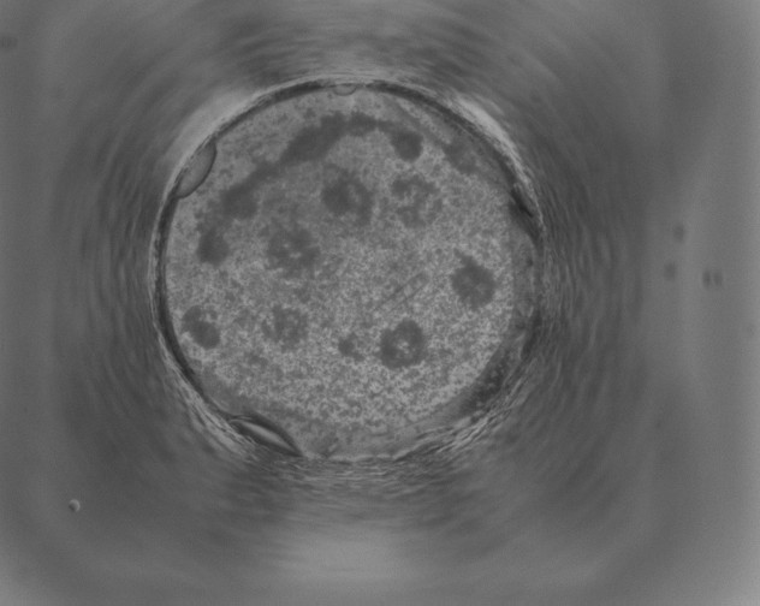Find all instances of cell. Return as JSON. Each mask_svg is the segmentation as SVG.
<instances>
[{
  "instance_id": "cell-2",
  "label": "cell",
  "mask_w": 760,
  "mask_h": 606,
  "mask_svg": "<svg viewBox=\"0 0 760 606\" xmlns=\"http://www.w3.org/2000/svg\"><path fill=\"white\" fill-rule=\"evenodd\" d=\"M216 156V147L213 142L206 144L201 150L195 154L187 168L183 170L176 187L177 196H187L197 189L201 182L205 180L207 174L211 170L213 160Z\"/></svg>"
},
{
  "instance_id": "cell-1",
  "label": "cell",
  "mask_w": 760,
  "mask_h": 606,
  "mask_svg": "<svg viewBox=\"0 0 760 606\" xmlns=\"http://www.w3.org/2000/svg\"><path fill=\"white\" fill-rule=\"evenodd\" d=\"M454 296L463 307L479 310L494 296V285L485 272L473 265H462L451 278Z\"/></svg>"
}]
</instances>
